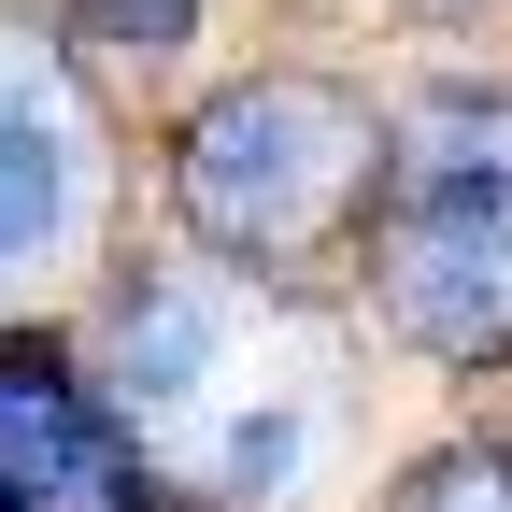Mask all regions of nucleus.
<instances>
[{"label":"nucleus","mask_w":512,"mask_h":512,"mask_svg":"<svg viewBox=\"0 0 512 512\" xmlns=\"http://www.w3.org/2000/svg\"><path fill=\"white\" fill-rule=\"evenodd\" d=\"M100 399L157 456L185 512H313L356 470V299L242 285L185 242H114V271L72 299Z\"/></svg>","instance_id":"obj_1"},{"label":"nucleus","mask_w":512,"mask_h":512,"mask_svg":"<svg viewBox=\"0 0 512 512\" xmlns=\"http://www.w3.org/2000/svg\"><path fill=\"white\" fill-rule=\"evenodd\" d=\"M342 299L399 370L456 399L512 384V57H427L384 86V171Z\"/></svg>","instance_id":"obj_2"},{"label":"nucleus","mask_w":512,"mask_h":512,"mask_svg":"<svg viewBox=\"0 0 512 512\" xmlns=\"http://www.w3.org/2000/svg\"><path fill=\"white\" fill-rule=\"evenodd\" d=\"M157 242L242 285L342 299V256L384 171V86L342 57H228L157 114Z\"/></svg>","instance_id":"obj_3"},{"label":"nucleus","mask_w":512,"mask_h":512,"mask_svg":"<svg viewBox=\"0 0 512 512\" xmlns=\"http://www.w3.org/2000/svg\"><path fill=\"white\" fill-rule=\"evenodd\" d=\"M128 114L57 57L29 0H0V328L72 313L128 242Z\"/></svg>","instance_id":"obj_4"},{"label":"nucleus","mask_w":512,"mask_h":512,"mask_svg":"<svg viewBox=\"0 0 512 512\" xmlns=\"http://www.w3.org/2000/svg\"><path fill=\"white\" fill-rule=\"evenodd\" d=\"M0 498L15 512H185L157 484V456L128 441V413L100 399L72 313L0 328Z\"/></svg>","instance_id":"obj_5"},{"label":"nucleus","mask_w":512,"mask_h":512,"mask_svg":"<svg viewBox=\"0 0 512 512\" xmlns=\"http://www.w3.org/2000/svg\"><path fill=\"white\" fill-rule=\"evenodd\" d=\"M43 29L114 114H171L214 72V0H43Z\"/></svg>","instance_id":"obj_6"},{"label":"nucleus","mask_w":512,"mask_h":512,"mask_svg":"<svg viewBox=\"0 0 512 512\" xmlns=\"http://www.w3.org/2000/svg\"><path fill=\"white\" fill-rule=\"evenodd\" d=\"M356 512H512V399L441 413L413 456H384V484Z\"/></svg>","instance_id":"obj_7"},{"label":"nucleus","mask_w":512,"mask_h":512,"mask_svg":"<svg viewBox=\"0 0 512 512\" xmlns=\"http://www.w3.org/2000/svg\"><path fill=\"white\" fill-rule=\"evenodd\" d=\"M399 29H484V0H384Z\"/></svg>","instance_id":"obj_8"},{"label":"nucleus","mask_w":512,"mask_h":512,"mask_svg":"<svg viewBox=\"0 0 512 512\" xmlns=\"http://www.w3.org/2000/svg\"><path fill=\"white\" fill-rule=\"evenodd\" d=\"M0 512H15V498H0Z\"/></svg>","instance_id":"obj_9"}]
</instances>
